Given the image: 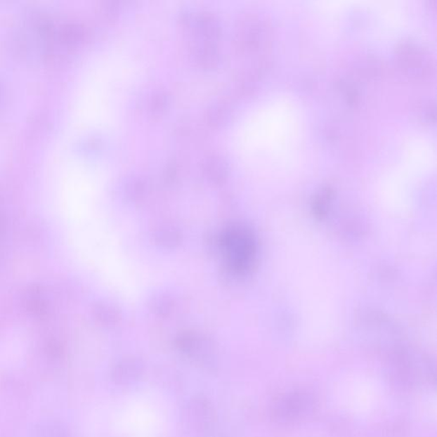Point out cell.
Instances as JSON below:
<instances>
[{
	"label": "cell",
	"instance_id": "9",
	"mask_svg": "<svg viewBox=\"0 0 437 437\" xmlns=\"http://www.w3.org/2000/svg\"><path fill=\"white\" fill-rule=\"evenodd\" d=\"M333 200V190L328 188L322 189L313 202V214L320 220L327 218L331 209Z\"/></svg>",
	"mask_w": 437,
	"mask_h": 437
},
{
	"label": "cell",
	"instance_id": "4",
	"mask_svg": "<svg viewBox=\"0 0 437 437\" xmlns=\"http://www.w3.org/2000/svg\"><path fill=\"white\" fill-rule=\"evenodd\" d=\"M145 367L141 361L128 358L119 361L111 370V381L121 387L136 384L144 375Z\"/></svg>",
	"mask_w": 437,
	"mask_h": 437
},
{
	"label": "cell",
	"instance_id": "6",
	"mask_svg": "<svg viewBox=\"0 0 437 437\" xmlns=\"http://www.w3.org/2000/svg\"><path fill=\"white\" fill-rule=\"evenodd\" d=\"M193 57L197 65L202 69L212 70L221 63V53L211 41H202L193 49Z\"/></svg>",
	"mask_w": 437,
	"mask_h": 437
},
{
	"label": "cell",
	"instance_id": "7",
	"mask_svg": "<svg viewBox=\"0 0 437 437\" xmlns=\"http://www.w3.org/2000/svg\"><path fill=\"white\" fill-rule=\"evenodd\" d=\"M202 169L207 178L214 183L223 182L228 176V167L225 159L218 155L211 154L204 158Z\"/></svg>",
	"mask_w": 437,
	"mask_h": 437
},
{
	"label": "cell",
	"instance_id": "5",
	"mask_svg": "<svg viewBox=\"0 0 437 437\" xmlns=\"http://www.w3.org/2000/svg\"><path fill=\"white\" fill-rule=\"evenodd\" d=\"M193 25L197 33L204 38V41L214 42L221 37L222 25L220 19L209 11H202L196 15Z\"/></svg>",
	"mask_w": 437,
	"mask_h": 437
},
{
	"label": "cell",
	"instance_id": "11",
	"mask_svg": "<svg viewBox=\"0 0 437 437\" xmlns=\"http://www.w3.org/2000/svg\"><path fill=\"white\" fill-rule=\"evenodd\" d=\"M122 11L121 4L117 1H105L99 6V13L107 21L112 22L118 18Z\"/></svg>",
	"mask_w": 437,
	"mask_h": 437
},
{
	"label": "cell",
	"instance_id": "2",
	"mask_svg": "<svg viewBox=\"0 0 437 437\" xmlns=\"http://www.w3.org/2000/svg\"><path fill=\"white\" fill-rule=\"evenodd\" d=\"M315 400L308 393L297 391L282 397L273 405V415L281 422H292L313 410Z\"/></svg>",
	"mask_w": 437,
	"mask_h": 437
},
{
	"label": "cell",
	"instance_id": "10",
	"mask_svg": "<svg viewBox=\"0 0 437 437\" xmlns=\"http://www.w3.org/2000/svg\"><path fill=\"white\" fill-rule=\"evenodd\" d=\"M170 98L164 91H155L147 102V110L153 117H160L169 109Z\"/></svg>",
	"mask_w": 437,
	"mask_h": 437
},
{
	"label": "cell",
	"instance_id": "3",
	"mask_svg": "<svg viewBox=\"0 0 437 437\" xmlns=\"http://www.w3.org/2000/svg\"><path fill=\"white\" fill-rule=\"evenodd\" d=\"M397 56L403 69L415 77H423L431 69L428 55H425L422 47H419L415 44H401Z\"/></svg>",
	"mask_w": 437,
	"mask_h": 437
},
{
	"label": "cell",
	"instance_id": "8",
	"mask_svg": "<svg viewBox=\"0 0 437 437\" xmlns=\"http://www.w3.org/2000/svg\"><path fill=\"white\" fill-rule=\"evenodd\" d=\"M230 114H231V109H230L228 103L218 102L207 109L204 120L210 128L218 129L226 125V123L229 120Z\"/></svg>",
	"mask_w": 437,
	"mask_h": 437
},
{
	"label": "cell",
	"instance_id": "1",
	"mask_svg": "<svg viewBox=\"0 0 437 437\" xmlns=\"http://www.w3.org/2000/svg\"><path fill=\"white\" fill-rule=\"evenodd\" d=\"M181 422L190 437H211L218 423L216 407L204 395L190 397L182 409Z\"/></svg>",
	"mask_w": 437,
	"mask_h": 437
}]
</instances>
